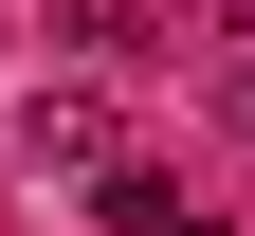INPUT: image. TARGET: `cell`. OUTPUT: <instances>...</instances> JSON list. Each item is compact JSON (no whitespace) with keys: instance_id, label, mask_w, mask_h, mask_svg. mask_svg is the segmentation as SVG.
<instances>
[{"instance_id":"1","label":"cell","mask_w":255,"mask_h":236,"mask_svg":"<svg viewBox=\"0 0 255 236\" xmlns=\"http://www.w3.org/2000/svg\"><path fill=\"white\" fill-rule=\"evenodd\" d=\"M18 146H37V182H110V109H73V91H37V127H18Z\"/></svg>"},{"instance_id":"3","label":"cell","mask_w":255,"mask_h":236,"mask_svg":"<svg viewBox=\"0 0 255 236\" xmlns=\"http://www.w3.org/2000/svg\"><path fill=\"white\" fill-rule=\"evenodd\" d=\"M219 127H237V146H255V55H237V73H219Z\"/></svg>"},{"instance_id":"2","label":"cell","mask_w":255,"mask_h":236,"mask_svg":"<svg viewBox=\"0 0 255 236\" xmlns=\"http://www.w3.org/2000/svg\"><path fill=\"white\" fill-rule=\"evenodd\" d=\"M91 200H110V236H219V200H182L164 163H110Z\"/></svg>"}]
</instances>
